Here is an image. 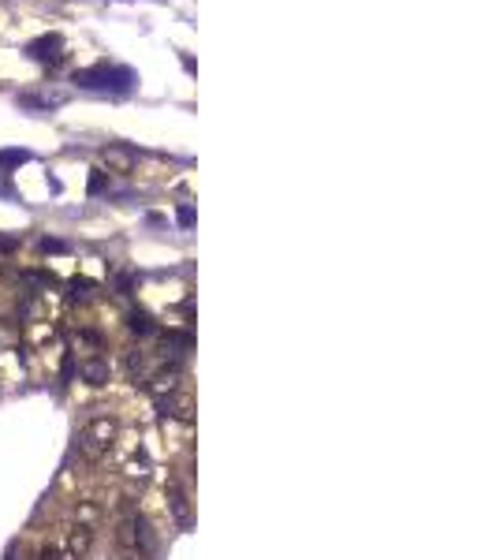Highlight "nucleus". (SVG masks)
Returning a JSON list of instances; mask_svg holds the SVG:
<instances>
[{
  "instance_id": "1",
  "label": "nucleus",
  "mask_w": 496,
  "mask_h": 560,
  "mask_svg": "<svg viewBox=\"0 0 496 560\" xmlns=\"http://www.w3.org/2000/svg\"><path fill=\"white\" fill-rule=\"evenodd\" d=\"M30 57L34 60H60V38L57 34H45V38L30 41Z\"/></svg>"
},
{
  "instance_id": "2",
  "label": "nucleus",
  "mask_w": 496,
  "mask_h": 560,
  "mask_svg": "<svg viewBox=\"0 0 496 560\" xmlns=\"http://www.w3.org/2000/svg\"><path fill=\"white\" fill-rule=\"evenodd\" d=\"M131 329H135V333H153L150 318H146V314H139V310H135V314H131Z\"/></svg>"
},
{
  "instance_id": "4",
  "label": "nucleus",
  "mask_w": 496,
  "mask_h": 560,
  "mask_svg": "<svg viewBox=\"0 0 496 560\" xmlns=\"http://www.w3.org/2000/svg\"><path fill=\"white\" fill-rule=\"evenodd\" d=\"M97 191H105V172H94V180H90V195H97Z\"/></svg>"
},
{
  "instance_id": "3",
  "label": "nucleus",
  "mask_w": 496,
  "mask_h": 560,
  "mask_svg": "<svg viewBox=\"0 0 496 560\" xmlns=\"http://www.w3.org/2000/svg\"><path fill=\"white\" fill-rule=\"evenodd\" d=\"M0 161H4V164H19V161H26V153L23 150H4V153H0Z\"/></svg>"
}]
</instances>
